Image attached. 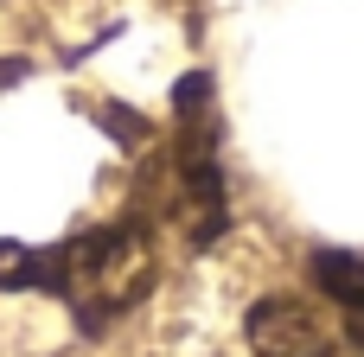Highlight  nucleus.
Instances as JSON below:
<instances>
[{
    "instance_id": "nucleus-1",
    "label": "nucleus",
    "mask_w": 364,
    "mask_h": 357,
    "mask_svg": "<svg viewBox=\"0 0 364 357\" xmlns=\"http://www.w3.org/2000/svg\"><path fill=\"white\" fill-rule=\"evenodd\" d=\"M154 281H160V236L147 217H115L45 249L0 243V287L51 294L83 332H102L109 319L141 307Z\"/></svg>"
},
{
    "instance_id": "nucleus-2",
    "label": "nucleus",
    "mask_w": 364,
    "mask_h": 357,
    "mask_svg": "<svg viewBox=\"0 0 364 357\" xmlns=\"http://www.w3.org/2000/svg\"><path fill=\"white\" fill-rule=\"evenodd\" d=\"M173 179H166V217L186 236V249H205L224 236L230 198H224V166H218V121H211V83L186 77L173 96Z\"/></svg>"
},
{
    "instance_id": "nucleus-3",
    "label": "nucleus",
    "mask_w": 364,
    "mask_h": 357,
    "mask_svg": "<svg viewBox=\"0 0 364 357\" xmlns=\"http://www.w3.org/2000/svg\"><path fill=\"white\" fill-rule=\"evenodd\" d=\"M250 351L256 357H364V345L346 339L333 307H314L301 294H269L250 307Z\"/></svg>"
},
{
    "instance_id": "nucleus-4",
    "label": "nucleus",
    "mask_w": 364,
    "mask_h": 357,
    "mask_svg": "<svg viewBox=\"0 0 364 357\" xmlns=\"http://www.w3.org/2000/svg\"><path fill=\"white\" fill-rule=\"evenodd\" d=\"M307 275H314L320 300L333 307V319L346 326V339L364 345V249H320L307 262Z\"/></svg>"
}]
</instances>
